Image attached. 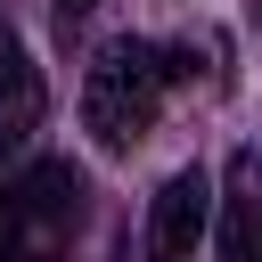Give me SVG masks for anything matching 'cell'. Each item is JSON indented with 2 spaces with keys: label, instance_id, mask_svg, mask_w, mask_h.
<instances>
[{
  "label": "cell",
  "instance_id": "cell-1",
  "mask_svg": "<svg viewBox=\"0 0 262 262\" xmlns=\"http://www.w3.org/2000/svg\"><path fill=\"white\" fill-rule=\"evenodd\" d=\"M164 90H172V49H156V41H139V33H115V41L90 57V74H82V131H90L106 156H123V147H139V139L156 131Z\"/></svg>",
  "mask_w": 262,
  "mask_h": 262
},
{
  "label": "cell",
  "instance_id": "cell-2",
  "mask_svg": "<svg viewBox=\"0 0 262 262\" xmlns=\"http://www.w3.org/2000/svg\"><path fill=\"white\" fill-rule=\"evenodd\" d=\"M82 221V172L66 156H33L0 180V262H57Z\"/></svg>",
  "mask_w": 262,
  "mask_h": 262
},
{
  "label": "cell",
  "instance_id": "cell-3",
  "mask_svg": "<svg viewBox=\"0 0 262 262\" xmlns=\"http://www.w3.org/2000/svg\"><path fill=\"white\" fill-rule=\"evenodd\" d=\"M205 229H213V180H205V164H180L147 196V262H196Z\"/></svg>",
  "mask_w": 262,
  "mask_h": 262
},
{
  "label": "cell",
  "instance_id": "cell-4",
  "mask_svg": "<svg viewBox=\"0 0 262 262\" xmlns=\"http://www.w3.org/2000/svg\"><path fill=\"white\" fill-rule=\"evenodd\" d=\"M33 123H41V66H33V49L0 25V180H8L16 156L33 147Z\"/></svg>",
  "mask_w": 262,
  "mask_h": 262
},
{
  "label": "cell",
  "instance_id": "cell-5",
  "mask_svg": "<svg viewBox=\"0 0 262 262\" xmlns=\"http://www.w3.org/2000/svg\"><path fill=\"white\" fill-rule=\"evenodd\" d=\"M221 262H262V147H237L221 172Z\"/></svg>",
  "mask_w": 262,
  "mask_h": 262
},
{
  "label": "cell",
  "instance_id": "cell-6",
  "mask_svg": "<svg viewBox=\"0 0 262 262\" xmlns=\"http://www.w3.org/2000/svg\"><path fill=\"white\" fill-rule=\"evenodd\" d=\"M90 8H98V0H57V16H90Z\"/></svg>",
  "mask_w": 262,
  "mask_h": 262
}]
</instances>
